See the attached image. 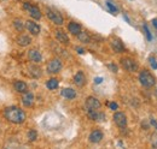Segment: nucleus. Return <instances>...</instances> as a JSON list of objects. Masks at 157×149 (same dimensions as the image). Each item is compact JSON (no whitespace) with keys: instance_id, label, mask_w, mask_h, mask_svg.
<instances>
[{"instance_id":"obj_1","label":"nucleus","mask_w":157,"mask_h":149,"mask_svg":"<svg viewBox=\"0 0 157 149\" xmlns=\"http://www.w3.org/2000/svg\"><path fill=\"white\" fill-rule=\"evenodd\" d=\"M4 115L9 122L15 123V124H21V123H23L25 120L24 111L21 110L20 107H17V106H11V107L5 108Z\"/></svg>"},{"instance_id":"obj_2","label":"nucleus","mask_w":157,"mask_h":149,"mask_svg":"<svg viewBox=\"0 0 157 149\" xmlns=\"http://www.w3.org/2000/svg\"><path fill=\"white\" fill-rule=\"evenodd\" d=\"M139 81H140V84L146 87V88H151L156 84V78L147 70H143L139 74Z\"/></svg>"},{"instance_id":"obj_3","label":"nucleus","mask_w":157,"mask_h":149,"mask_svg":"<svg viewBox=\"0 0 157 149\" xmlns=\"http://www.w3.org/2000/svg\"><path fill=\"white\" fill-rule=\"evenodd\" d=\"M121 65H122V67L124 70H127L129 72H136L139 69L138 63L132 58H122L121 59Z\"/></svg>"},{"instance_id":"obj_4","label":"nucleus","mask_w":157,"mask_h":149,"mask_svg":"<svg viewBox=\"0 0 157 149\" xmlns=\"http://www.w3.org/2000/svg\"><path fill=\"white\" fill-rule=\"evenodd\" d=\"M62 67H63V64H62L60 59L55 58V59H52V60L48 61L46 70H47L48 74H58L59 71L62 70Z\"/></svg>"},{"instance_id":"obj_5","label":"nucleus","mask_w":157,"mask_h":149,"mask_svg":"<svg viewBox=\"0 0 157 149\" xmlns=\"http://www.w3.org/2000/svg\"><path fill=\"white\" fill-rule=\"evenodd\" d=\"M23 10L28 11L29 15H30V17L34 19H40L41 16H42V15H41V11L39 10V7L32 5L30 2H24V4H23Z\"/></svg>"},{"instance_id":"obj_6","label":"nucleus","mask_w":157,"mask_h":149,"mask_svg":"<svg viewBox=\"0 0 157 149\" xmlns=\"http://www.w3.org/2000/svg\"><path fill=\"white\" fill-rule=\"evenodd\" d=\"M46 15H47V17L51 19L55 24H57V25H62L63 23H64V19L62 17V15L59 13L58 11H56V10H53V9H46Z\"/></svg>"},{"instance_id":"obj_7","label":"nucleus","mask_w":157,"mask_h":149,"mask_svg":"<svg viewBox=\"0 0 157 149\" xmlns=\"http://www.w3.org/2000/svg\"><path fill=\"white\" fill-rule=\"evenodd\" d=\"M113 119H114L115 124L117 125L118 128L123 129V128L127 126V117H126L124 113H122V112H116V113L114 114Z\"/></svg>"},{"instance_id":"obj_8","label":"nucleus","mask_w":157,"mask_h":149,"mask_svg":"<svg viewBox=\"0 0 157 149\" xmlns=\"http://www.w3.org/2000/svg\"><path fill=\"white\" fill-rule=\"evenodd\" d=\"M101 106L100 101L94 96H88L86 99V108L87 110H99Z\"/></svg>"},{"instance_id":"obj_9","label":"nucleus","mask_w":157,"mask_h":149,"mask_svg":"<svg viewBox=\"0 0 157 149\" xmlns=\"http://www.w3.org/2000/svg\"><path fill=\"white\" fill-rule=\"evenodd\" d=\"M87 115L90 119L96 120V122H104L105 120V114L99 113V112H97V110H87Z\"/></svg>"},{"instance_id":"obj_10","label":"nucleus","mask_w":157,"mask_h":149,"mask_svg":"<svg viewBox=\"0 0 157 149\" xmlns=\"http://www.w3.org/2000/svg\"><path fill=\"white\" fill-rule=\"evenodd\" d=\"M25 28L29 30V33H32L33 35H39L40 34V27L38 23L33 22V20H27L25 22Z\"/></svg>"},{"instance_id":"obj_11","label":"nucleus","mask_w":157,"mask_h":149,"mask_svg":"<svg viewBox=\"0 0 157 149\" xmlns=\"http://www.w3.org/2000/svg\"><path fill=\"white\" fill-rule=\"evenodd\" d=\"M111 48L116 53H122L124 52V45L120 38H113L111 40Z\"/></svg>"},{"instance_id":"obj_12","label":"nucleus","mask_w":157,"mask_h":149,"mask_svg":"<svg viewBox=\"0 0 157 149\" xmlns=\"http://www.w3.org/2000/svg\"><path fill=\"white\" fill-rule=\"evenodd\" d=\"M28 59H29L30 61L38 64V63H41L42 56H41V53H40L38 49H30V51L28 52Z\"/></svg>"},{"instance_id":"obj_13","label":"nucleus","mask_w":157,"mask_h":149,"mask_svg":"<svg viewBox=\"0 0 157 149\" xmlns=\"http://www.w3.org/2000/svg\"><path fill=\"white\" fill-rule=\"evenodd\" d=\"M103 137H104V135H103V132H101V131L94 130L90 133L88 140H90V142H91V143H99V142L103 140Z\"/></svg>"},{"instance_id":"obj_14","label":"nucleus","mask_w":157,"mask_h":149,"mask_svg":"<svg viewBox=\"0 0 157 149\" xmlns=\"http://www.w3.org/2000/svg\"><path fill=\"white\" fill-rule=\"evenodd\" d=\"M16 42L22 46V47H27V46H29L30 43H32V38L28 36L27 34H20L17 38H16Z\"/></svg>"},{"instance_id":"obj_15","label":"nucleus","mask_w":157,"mask_h":149,"mask_svg":"<svg viewBox=\"0 0 157 149\" xmlns=\"http://www.w3.org/2000/svg\"><path fill=\"white\" fill-rule=\"evenodd\" d=\"M74 83L78 85V87H83L86 84V76L82 71H78V74L74 76Z\"/></svg>"},{"instance_id":"obj_16","label":"nucleus","mask_w":157,"mask_h":149,"mask_svg":"<svg viewBox=\"0 0 157 149\" xmlns=\"http://www.w3.org/2000/svg\"><path fill=\"white\" fill-rule=\"evenodd\" d=\"M22 104L25 106V107H30L33 104H34V95L32 93H24L23 97H22Z\"/></svg>"},{"instance_id":"obj_17","label":"nucleus","mask_w":157,"mask_h":149,"mask_svg":"<svg viewBox=\"0 0 157 149\" xmlns=\"http://www.w3.org/2000/svg\"><path fill=\"white\" fill-rule=\"evenodd\" d=\"M60 95H62L63 97H65V99L73 100V99L76 97V92H75L74 89H71V88H64V89H62Z\"/></svg>"},{"instance_id":"obj_18","label":"nucleus","mask_w":157,"mask_h":149,"mask_svg":"<svg viewBox=\"0 0 157 149\" xmlns=\"http://www.w3.org/2000/svg\"><path fill=\"white\" fill-rule=\"evenodd\" d=\"M56 38L63 45H68L69 43V37L63 30H56Z\"/></svg>"},{"instance_id":"obj_19","label":"nucleus","mask_w":157,"mask_h":149,"mask_svg":"<svg viewBox=\"0 0 157 149\" xmlns=\"http://www.w3.org/2000/svg\"><path fill=\"white\" fill-rule=\"evenodd\" d=\"M68 30H69V33H71L73 35H78V33L81 31V25L76 23V22H70L69 24H68Z\"/></svg>"},{"instance_id":"obj_20","label":"nucleus","mask_w":157,"mask_h":149,"mask_svg":"<svg viewBox=\"0 0 157 149\" xmlns=\"http://www.w3.org/2000/svg\"><path fill=\"white\" fill-rule=\"evenodd\" d=\"M13 87H15V89L18 92V93H25L27 90H28V87H27V84L24 83V82H22V81H16L15 83H13Z\"/></svg>"},{"instance_id":"obj_21","label":"nucleus","mask_w":157,"mask_h":149,"mask_svg":"<svg viewBox=\"0 0 157 149\" xmlns=\"http://www.w3.org/2000/svg\"><path fill=\"white\" fill-rule=\"evenodd\" d=\"M78 38L81 41V42H83V43H90L91 42V36L88 35V33H86V31H80L78 35Z\"/></svg>"},{"instance_id":"obj_22","label":"nucleus","mask_w":157,"mask_h":149,"mask_svg":"<svg viewBox=\"0 0 157 149\" xmlns=\"http://www.w3.org/2000/svg\"><path fill=\"white\" fill-rule=\"evenodd\" d=\"M58 85H59V82L57 78H51V79H48L47 83H46V87H47L50 90H55V89H57Z\"/></svg>"},{"instance_id":"obj_23","label":"nucleus","mask_w":157,"mask_h":149,"mask_svg":"<svg viewBox=\"0 0 157 149\" xmlns=\"http://www.w3.org/2000/svg\"><path fill=\"white\" fill-rule=\"evenodd\" d=\"M28 69L30 70V74H32L33 77L38 78V77L41 76V70H40V67H38V66H35V65H29Z\"/></svg>"},{"instance_id":"obj_24","label":"nucleus","mask_w":157,"mask_h":149,"mask_svg":"<svg viewBox=\"0 0 157 149\" xmlns=\"http://www.w3.org/2000/svg\"><path fill=\"white\" fill-rule=\"evenodd\" d=\"M13 27H15L17 30L22 31L23 28H24V23H23L22 19H15V20H13Z\"/></svg>"},{"instance_id":"obj_25","label":"nucleus","mask_w":157,"mask_h":149,"mask_svg":"<svg viewBox=\"0 0 157 149\" xmlns=\"http://www.w3.org/2000/svg\"><path fill=\"white\" fill-rule=\"evenodd\" d=\"M106 6H108V7H109V10L111 11V13L116 15V13L118 12V9L114 5V4H113V2H111V1H110V0H108V1H106Z\"/></svg>"},{"instance_id":"obj_26","label":"nucleus","mask_w":157,"mask_h":149,"mask_svg":"<svg viewBox=\"0 0 157 149\" xmlns=\"http://www.w3.org/2000/svg\"><path fill=\"white\" fill-rule=\"evenodd\" d=\"M36 138H38V132L35 130H30L28 132V140H29V141L33 142V141H35Z\"/></svg>"},{"instance_id":"obj_27","label":"nucleus","mask_w":157,"mask_h":149,"mask_svg":"<svg viewBox=\"0 0 157 149\" xmlns=\"http://www.w3.org/2000/svg\"><path fill=\"white\" fill-rule=\"evenodd\" d=\"M149 61H150L151 67H152L154 70H157V61H156V59H155V56H150V58H149Z\"/></svg>"},{"instance_id":"obj_28","label":"nucleus","mask_w":157,"mask_h":149,"mask_svg":"<svg viewBox=\"0 0 157 149\" xmlns=\"http://www.w3.org/2000/svg\"><path fill=\"white\" fill-rule=\"evenodd\" d=\"M144 30H145V35L147 37V40L151 41V40H152V35H151V33H150V30H149V28H147L146 24H144Z\"/></svg>"},{"instance_id":"obj_29","label":"nucleus","mask_w":157,"mask_h":149,"mask_svg":"<svg viewBox=\"0 0 157 149\" xmlns=\"http://www.w3.org/2000/svg\"><path fill=\"white\" fill-rule=\"evenodd\" d=\"M151 144L154 148H157V133H154L151 137Z\"/></svg>"},{"instance_id":"obj_30","label":"nucleus","mask_w":157,"mask_h":149,"mask_svg":"<svg viewBox=\"0 0 157 149\" xmlns=\"http://www.w3.org/2000/svg\"><path fill=\"white\" fill-rule=\"evenodd\" d=\"M108 67H109V69H110L113 72H115V74L117 72V66H116L115 64H109V65H108Z\"/></svg>"},{"instance_id":"obj_31","label":"nucleus","mask_w":157,"mask_h":149,"mask_svg":"<svg viewBox=\"0 0 157 149\" xmlns=\"http://www.w3.org/2000/svg\"><path fill=\"white\" fill-rule=\"evenodd\" d=\"M109 107H110L113 111H116V110L118 108V105L116 104V102H110V104H109Z\"/></svg>"},{"instance_id":"obj_32","label":"nucleus","mask_w":157,"mask_h":149,"mask_svg":"<svg viewBox=\"0 0 157 149\" xmlns=\"http://www.w3.org/2000/svg\"><path fill=\"white\" fill-rule=\"evenodd\" d=\"M150 123H151V125H152V126H155V129L157 130V122L154 119V118H151V119H150Z\"/></svg>"},{"instance_id":"obj_33","label":"nucleus","mask_w":157,"mask_h":149,"mask_svg":"<svg viewBox=\"0 0 157 149\" xmlns=\"http://www.w3.org/2000/svg\"><path fill=\"white\" fill-rule=\"evenodd\" d=\"M103 82V78L101 77H97V78H94V83L96 84H100Z\"/></svg>"},{"instance_id":"obj_34","label":"nucleus","mask_w":157,"mask_h":149,"mask_svg":"<svg viewBox=\"0 0 157 149\" xmlns=\"http://www.w3.org/2000/svg\"><path fill=\"white\" fill-rule=\"evenodd\" d=\"M76 51H78V54H83V53H85V49L81 48V47H76Z\"/></svg>"},{"instance_id":"obj_35","label":"nucleus","mask_w":157,"mask_h":149,"mask_svg":"<svg viewBox=\"0 0 157 149\" xmlns=\"http://www.w3.org/2000/svg\"><path fill=\"white\" fill-rule=\"evenodd\" d=\"M151 23H152V25H154V27H155V28L157 29V18L152 19V22H151Z\"/></svg>"},{"instance_id":"obj_36","label":"nucleus","mask_w":157,"mask_h":149,"mask_svg":"<svg viewBox=\"0 0 157 149\" xmlns=\"http://www.w3.org/2000/svg\"><path fill=\"white\" fill-rule=\"evenodd\" d=\"M156 95H157V90H156Z\"/></svg>"}]
</instances>
